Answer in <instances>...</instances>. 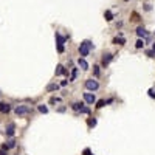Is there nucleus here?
Wrapping results in <instances>:
<instances>
[{"label":"nucleus","mask_w":155,"mask_h":155,"mask_svg":"<svg viewBox=\"0 0 155 155\" xmlns=\"http://www.w3.org/2000/svg\"><path fill=\"white\" fill-rule=\"evenodd\" d=\"M149 96H150V98H155V92L153 90H149Z\"/></svg>","instance_id":"nucleus-27"},{"label":"nucleus","mask_w":155,"mask_h":155,"mask_svg":"<svg viewBox=\"0 0 155 155\" xmlns=\"http://www.w3.org/2000/svg\"><path fill=\"white\" fill-rule=\"evenodd\" d=\"M147 56H149V57H155V51H153V50H152V51H147Z\"/></svg>","instance_id":"nucleus-26"},{"label":"nucleus","mask_w":155,"mask_h":155,"mask_svg":"<svg viewBox=\"0 0 155 155\" xmlns=\"http://www.w3.org/2000/svg\"><path fill=\"white\" fill-rule=\"evenodd\" d=\"M9 110H11V106H9V104L0 102V113H8Z\"/></svg>","instance_id":"nucleus-7"},{"label":"nucleus","mask_w":155,"mask_h":155,"mask_svg":"<svg viewBox=\"0 0 155 155\" xmlns=\"http://www.w3.org/2000/svg\"><path fill=\"white\" fill-rule=\"evenodd\" d=\"M135 47H137V48H143L144 47V41H143V39H138L137 44H135Z\"/></svg>","instance_id":"nucleus-16"},{"label":"nucleus","mask_w":155,"mask_h":155,"mask_svg":"<svg viewBox=\"0 0 155 155\" xmlns=\"http://www.w3.org/2000/svg\"><path fill=\"white\" fill-rule=\"evenodd\" d=\"M56 41H57V51L64 53V44H65V37H62L59 33H56Z\"/></svg>","instance_id":"nucleus-4"},{"label":"nucleus","mask_w":155,"mask_h":155,"mask_svg":"<svg viewBox=\"0 0 155 155\" xmlns=\"http://www.w3.org/2000/svg\"><path fill=\"white\" fill-rule=\"evenodd\" d=\"M47 90H48V92H54V90H57V84H50V85L47 87Z\"/></svg>","instance_id":"nucleus-17"},{"label":"nucleus","mask_w":155,"mask_h":155,"mask_svg":"<svg viewBox=\"0 0 155 155\" xmlns=\"http://www.w3.org/2000/svg\"><path fill=\"white\" fill-rule=\"evenodd\" d=\"M112 59H113V56H112V54H104V57H102V67H107V65L110 64Z\"/></svg>","instance_id":"nucleus-6"},{"label":"nucleus","mask_w":155,"mask_h":155,"mask_svg":"<svg viewBox=\"0 0 155 155\" xmlns=\"http://www.w3.org/2000/svg\"><path fill=\"white\" fill-rule=\"evenodd\" d=\"M6 135H8V137H12V135H14V124H12V123L8 124V127H6Z\"/></svg>","instance_id":"nucleus-10"},{"label":"nucleus","mask_w":155,"mask_h":155,"mask_svg":"<svg viewBox=\"0 0 155 155\" xmlns=\"http://www.w3.org/2000/svg\"><path fill=\"white\" fill-rule=\"evenodd\" d=\"M137 34H138L140 37H147V31H146L143 27H138V28H137Z\"/></svg>","instance_id":"nucleus-9"},{"label":"nucleus","mask_w":155,"mask_h":155,"mask_svg":"<svg viewBox=\"0 0 155 155\" xmlns=\"http://www.w3.org/2000/svg\"><path fill=\"white\" fill-rule=\"evenodd\" d=\"M85 88L90 90V92H96L99 88V84H98V81H95V79H87L85 81Z\"/></svg>","instance_id":"nucleus-2"},{"label":"nucleus","mask_w":155,"mask_h":155,"mask_svg":"<svg viewBox=\"0 0 155 155\" xmlns=\"http://www.w3.org/2000/svg\"><path fill=\"white\" fill-rule=\"evenodd\" d=\"M93 74H95V76H99V67H98V65L93 67Z\"/></svg>","instance_id":"nucleus-19"},{"label":"nucleus","mask_w":155,"mask_h":155,"mask_svg":"<svg viewBox=\"0 0 155 155\" xmlns=\"http://www.w3.org/2000/svg\"><path fill=\"white\" fill-rule=\"evenodd\" d=\"M30 110H31V109H30V106H17L14 112H16V115L22 116V115H28V113H30Z\"/></svg>","instance_id":"nucleus-3"},{"label":"nucleus","mask_w":155,"mask_h":155,"mask_svg":"<svg viewBox=\"0 0 155 155\" xmlns=\"http://www.w3.org/2000/svg\"><path fill=\"white\" fill-rule=\"evenodd\" d=\"M6 153H8V149H6V147L3 146V149L0 150V155H6Z\"/></svg>","instance_id":"nucleus-24"},{"label":"nucleus","mask_w":155,"mask_h":155,"mask_svg":"<svg viewBox=\"0 0 155 155\" xmlns=\"http://www.w3.org/2000/svg\"><path fill=\"white\" fill-rule=\"evenodd\" d=\"M152 50H153V51H155V44H153V45H152Z\"/></svg>","instance_id":"nucleus-30"},{"label":"nucleus","mask_w":155,"mask_h":155,"mask_svg":"<svg viewBox=\"0 0 155 155\" xmlns=\"http://www.w3.org/2000/svg\"><path fill=\"white\" fill-rule=\"evenodd\" d=\"M88 126H90V127L96 126V120H90V121H88Z\"/></svg>","instance_id":"nucleus-25"},{"label":"nucleus","mask_w":155,"mask_h":155,"mask_svg":"<svg viewBox=\"0 0 155 155\" xmlns=\"http://www.w3.org/2000/svg\"><path fill=\"white\" fill-rule=\"evenodd\" d=\"M67 84H68V82H67V81H62V82H61V87H65V85H67Z\"/></svg>","instance_id":"nucleus-29"},{"label":"nucleus","mask_w":155,"mask_h":155,"mask_svg":"<svg viewBox=\"0 0 155 155\" xmlns=\"http://www.w3.org/2000/svg\"><path fill=\"white\" fill-rule=\"evenodd\" d=\"M76 73H77V68H73V74H71V79H70V81H74V77H76Z\"/></svg>","instance_id":"nucleus-22"},{"label":"nucleus","mask_w":155,"mask_h":155,"mask_svg":"<svg viewBox=\"0 0 155 155\" xmlns=\"http://www.w3.org/2000/svg\"><path fill=\"white\" fill-rule=\"evenodd\" d=\"M65 73H67V70L62 65H57V68H56V74L57 76H59V74H65Z\"/></svg>","instance_id":"nucleus-11"},{"label":"nucleus","mask_w":155,"mask_h":155,"mask_svg":"<svg viewBox=\"0 0 155 155\" xmlns=\"http://www.w3.org/2000/svg\"><path fill=\"white\" fill-rule=\"evenodd\" d=\"M124 42H126V41H124L123 37H120V39H118V37H115V39H113V44H120V45H124Z\"/></svg>","instance_id":"nucleus-15"},{"label":"nucleus","mask_w":155,"mask_h":155,"mask_svg":"<svg viewBox=\"0 0 155 155\" xmlns=\"http://www.w3.org/2000/svg\"><path fill=\"white\" fill-rule=\"evenodd\" d=\"M104 17H106V20H107V22L113 20V14H112L110 11H106V12H104Z\"/></svg>","instance_id":"nucleus-12"},{"label":"nucleus","mask_w":155,"mask_h":155,"mask_svg":"<svg viewBox=\"0 0 155 155\" xmlns=\"http://www.w3.org/2000/svg\"><path fill=\"white\" fill-rule=\"evenodd\" d=\"M104 104H106V101H104V99H101V101H98V104H96V107H98V109H101V107H102Z\"/></svg>","instance_id":"nucleus-21"},{"label":"nucleus","mask_w":155,"mask_h":155,"mask_svg":"<svg viewBox=\"0 0 155 155\" xmlns=\"http://www.w3.org/2000/svg\"><path fill=\"white\" fill-rule=\"evenodd\" d=\"M79 112H81V113H90V109H88V107H85V106H82Z\"/></svg>","instance_id":"nucleus-20"},{"label":"nucleus","mask_w":155,"mask_h":155,"mask_svg":"<svg viewBox=\"0 0 155 155\" xmlns=\"http://www.w3.org/2000/svg\"><path fill=\"white\" fill-rule=\"evenodd\" d=\"M56 102H59V98H51L50 99V104H56Z\"/></svg>","instance_id":"nucleus-23"},{"label":"nucleus","mask_w":155,"mask_h":155,"mask_svg":"<svg viewBox=\"0 0 155 155\" xmlns=\"http://www.w3.org/2000/svg\"><path fill=\"white\" fill-rule=\"evenodd\" d=\"M84 155H92V152H90V149H85V150H84Z\"/></svg>","instance_id":"nucleus-28"},{"label":"nucleus","mask_w":155,"mask_h":155,"mask_svg":"<svg viewBox=\"0 0 155 155\" xmlns=\"http://www.w3.org/2000/svg\"><path fill=\"white\" fill-rule=\"evenodd\" d=\"M84 101H85L87 104H93V102L96 101V96H95L93 93H84Z\"/></svg>","instance_id":"nucleus-5"},{"label":"nucleus","mask_w":155,"mask_h":155,"mask_svg":"<svg viewBox=\"0 0 155 155\" xmlns=\"http://www.w3.org/2000/svg\"><path fill=\"white\" fill-rule=\"evenodd\" d=\"M5 147H6V149H12V147H16V141H14V140H9L8 144H5Z\"/></svg>","instance_id":"nucleus-14"},{"label":"nucleus","mask_w":155,"mask_h":155,"mask_svg":"<svg viewBox=\"0 0 155 155\" xmlns=\"http://www.w3.org/2000/svg\"><path fill=\"white\" fill-rule=\"evenodd\" d=\"M82 106H84V104H82V102H74V104H73V106H71V109H73V110H77V112H79V110H81V107H82Z\"/></svg>","instance_id":"nucleus-13"},{"label":"nucleus","mask_w":155,"mask_h":155,"mask_svg":"<svg viewBox=\"0 0 155 155\" xmlns=\"http://www.w3.org/2000/svg\"><path fill=\"white\" fill-rule=\"evenodd\" d=\"M37 109H39V112H41V113H47L48 112V107H45V106H39Z\"/></svg>","instance_id":"nucleus-18"},{"label":"nucleus","mask_w":155,"mask_h":155,"mask_svg":"<svg viewBox=\"0 0 155 155\" xmlns=\"http://www.w3.org/2000/svg\"><path fill=\"white\" fill-rule=\"evenodd\" d=\"M77 65H79L82 70H88V64L85 62V59H81L79 57V59H77Z\"/></svg>","instance_id":"nucleus-8"},{"label":"nucleus","mask_w":155,"mask_h":155,"mask_svg":"<svg viewBox=\"0 0 155 155\" xmlns=\"http://www.w3.org/2000/svg\"><path fill=\"white\" fill-rule=\"evenodd\" d=\"M92 47H93V44H92L90 41H84V42H82V44L79 45V54H81L82 57L88 56V53H90Z\"/></svg>","instance_id":"nucleus-1"}]
</instances>
